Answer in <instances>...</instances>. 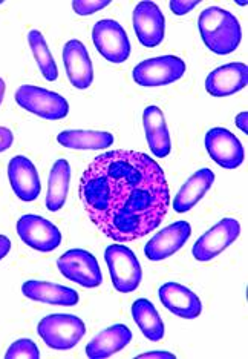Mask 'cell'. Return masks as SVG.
Segmentation results:
<instances>
[{
  "instance_id": "obj_20",
  "label": "cell",
  "mask_w": 248,
  "mask_h": 359,
  "mask_svg": "<svg viewBox=\"0 0 248 359\" xmlns=\"http://www.w3.org/2000/svg\"><path fill=\"white\" fill-rule=\"evenodd\" d=\"M143 121L147 143L152 154L156 155L158 158L167 157L172 151V143L163 111L158 106H147L143 114Z\"/></svg>"
},
{
  "instance_id": "obj_10",
  "label": "cell",
  "mask_w": 248,
  "mask_h": 359,
  "mask_svg": "<svg viewBox=\"0 0 248 359\" xmlns=\"http://www.w3.org/2000/svg\"><path fill=\"white\" fill-rule=\"evenodd\" d=\"M18 233L25 244L39 252H53L62 243V232L57 226L39 215L20 217Z\"/></svg>"
},
{
  "instance_id": "obj_24",
  "label": "cell",
  "mask_w": 248,
  "mask_h": 359,
  "mask_svg": "<svg viewBox=\"0 0 248 359\" xmlns=\"http://www.w3.org/2000/svg\"><path fill=\"white\" fill-rule=\"evenodd\" d=\"M132 318L137 325L142 329L143 334L153 342H158L164 338V324L156 312L155 306L149 299L139 298L132 306Z\"/></svg>"
},
{
  "instance_id": "obj_1",
  "label": "cell",
  "mask_w": 248,
  "mask_h": 359,
  "mask_svg": "<svg viewBox=\"0 0 248 359\" xmlns=\"http://www.w3.org/2000/svg\"><path fill=\"white\" fill-rule=\"evenodd\" d=\"M86 214L113 241H137L158 227L170 206L164 170L143 152L98 155L80 182Z\"/></svg>"
},
{
  "instance_id": "obj_11",
  "label": "cell",
  "mask_w": 248,
  "mask_h": 359,
  "mask_svg": "<svg viewBox=\"0 0 248 359\" xmlns=\"http://www.w3.org/2000/svg\"><path fill=\"white\" fill-rule=\"evenodd\" d=\"M205 149L221 168L236 169L244 163V148L237 137L226 128H213L205 135Z\"/></svg>"
},
{
  "instance_id": "obj_8",
  "label": "cell",
  "mask_w": 248,
  "mask_h": 359,
  "mask_svg": "<svg viewBox=\"0 0 248 359\" xmlns=\"http://www.w3.org/2000/svg\"><path fill=\"white\" fill-rule=\"evenodd\" d=\"M92 40L97 51L100 53L107 62L123 63L129 59V37L117 20H98L92 29Z\"/></svg>"
},
{
  "instance_id": "obj_12",
  "label": "cell",
  "mask_w": 248,
  "mask_h": 359,
  "mask_svg": "<svg viewBox=\"0 0 248 359\" xmlns=\"http://www.w3.org/2000/svg\"><path fill=\"white\" fill-rule=\"evenodd\" d=\"M192 235V227L187 222H177L156 233L147 241L144 254L151 261H161L172 257L184 246Z\"/></svg>"
},
{
  "instance_id": "obj_13",
  "label": "cell",
  "mask_w": 248,
  "mask_h": 359,
  "mask_svg": "<svg viewBox=\"0 0 248 359\" xmlns=\"http://www.w3.org/2000/svg\"><path fill=\"white\" fill-rule=\"evenodd\" d=\"M164 15L153 2H139L134 11V28L139 43L146 48L158 46L164 39Z\"/></svg>"
},
{
  "instance_id": "obj_14",
  "label": "cell",
  "mask_w": 248,
  "mask_h": 359,
  "mask_svg": "<svg viewBox=\"0 0 248 359\" xmlns=\"http://www.w3.org/2000/svg\"><path fill=\"white\" fill-rule=\"evenodd\" d=\"M8 178L14 194L22 201H34L41 191L37 169L25 155L14 157L8 165Z\"/></svg>"
},
{
  "instance_id": "obj_7",
  "label": "cell",
  "mask_w": 248,
  "mask_h": 359,
  "mask_svg": "<svg viewBox=\"0 0 248 359\" xmlns=\"http://www.w3.org/2000/svg\"><path fill=\"white\" fill-rule=\"evenodd\" d=\"M186 74V63L175 55H163L144 60L134 69V80L139 86H164L178 81Z\"/></svg>"
},
{
  "instance_id": "obj_25",
  "label": "cell",
  "mask_w": 248,
  "mask_h": 359,
  "mask_svg": "<svg viewBox=\"0 0 248 359\" xmlns=\"http://www.w3.org/2000/svg\"><path fill=\"white\" fill-rule=\"evenodd\" d=\"M28 42L32 50V54H34V59L39 65V68L41 71V74H43V77L48 81H55L57 77H59V69H57L55 60L51 51H49L43 34L37 29H32L28 34Z\"/></svg>"
},
{
  "instance_id": "obj_16",
  "label": "cell",
  "mask_w": 248,
  "mask_h": 359,
  "mask_svg": "<svg viewBox=\"0 0 248 359\" xmlns=\"http://www.w3.org/2000/svg\"><path fill=\"white\" fill-rule=\"evenodd\" d=\"M248 83L245 63H228L212 71L205 79V89L213 97H227L241 91Z\"/></svg>"
},
{
  "instance_id": "obj_5",
  "label": "cell",
  "mask_w": 248,
  "mask_h": 359,
  "mask_svg": "<svg viewBox=\"0 0 248 359\" xmlns=\"http://www.w3.org/2000/svg\"><path fill=\"white\" fill-rule=\"evenodd\" d=\"M15 102L25 111L45 120H62L69 112V104L60 94L40 86H20L15 93Z\"/></svg>"
},
{
  "instance_id": "obj_18",
  "label": "cell",
  "mask_w": 248,
  "mask_h": 359,
  "mask_svg": "<svg viewBox=\"0 0 248 359\" xmlns=\"http://www.w3.org/2000/svg\"><path fill=\"white\" fill-rule=\"evenodd\" d=\"M22 293L37 303L66 307L78 304V293L76 290L55 283L29 280L22 285Z\"/></svg>"
},
{
  "instance_id": "obj_31",
  "label": "cell",
  "mask_w": 248,
  "mask_h": 359,
  "mask_svg": "<svg viewBox=\"0 0 248 359\" xmlns=\"http://www.w3.org/2000/svg\"><path fill=\"white\" fill-rule=\"evenodd\" d=\"M247 118H248V112H241L239 116L236 117V126L242 130V133L248 134V123H247Z\"/></svg>"
},
{
  "instance_id": "obj_29",
  "label": "cell",
  "mask_w": 248,
  "mask_h": 359,
  "mask_svg": "<svg viewBox=\"0 0 248 359\" xmlns=\"http://www.w3.org/2000/svg\"><path fill=\"white\" fill-rule=\"evenodd\" d=\"M14 143V135L8 128L0 126V152L10 149Z\"/></svg>"
},
{
  "instance_id": "obj_19",
  "label": "cell",
  "mask_w": 248,
  "mask_h": 359,
  "mask_svg": "<svg viewBox=\"0 0 248 359\" xmlns=\"http://www.w3.org/2000/svg\"><path fill=\"white\" fill-rule=\"evenodd\" d=\"M132 341V332L124 324H115L100 332L90 339L86 346V356L89 359H106L120 352Z\"/></svg>"
},
{
  "instance_id": "obj_17",
  "label": "cell",
  "mask_w": 248,
  "mask_h": 359,
  "mask_svg": "<svg viewBox=\"0 0 248 359\" xmlns=\"http://www.w3.org/2000/svg\"><path fill=\"white\" fill-rule=\"evenodd\" d=\"M63 63L72 86H76L77 89H86L92 85V62L89 59L86 46L80 40H69L64 45Z\"/></svg>"
},
{
  "instance_id": "obj_22",
  "label": "cell",
  "mask_w": 248,
  "mask_h": 359,
  "mask_svg": "<svg viewBox=\"0 0 248 359\" xmlns=\"http://www.w3.org/2000/svg\"><path fill=\"white\" fill-rule=\"evenodd\" d=\"M71 180V166L69 163L60 158L54 163L49 172L48 180V194H46V209L51 212L60 210L64 206L66 197L69 191Z\"/></svg>"
},
{
  "instance_id": "obj_23",
  "label": "cell",
  "mask_w": 248,
  "mask_h": 359,
  "mask_svg": "<svg viewBox=\"0 0 248 359\" xmlns=\"http://www.w3.org/2000/svg\"><path fill=\"white\" fill-rule=\"evenodd\" d=\"M57 142L68 149H106L113 143V135L104 130H64Z\"/></svg>"
},
{
  "instance_id": "obj_3",
  "label": "cell",
  "mask_w": 248,
  "mask_h": 359,
  "mask_svg": "<svg viewBox=\"0 0 248 359\" xmlns=\"http://www.w3.org/2000/svg\"><path fill=\"white\" fill-rule=\"evenodd\" d=\"M39 337L49 348L71 350L86 334V325L80 318L68 313L48 315L37 325Z\"/></svg>"
},
{
  "instance_id": "obj_4",
  "label": "cell",
  "mask_w": 248,
  "mask_h": 359,
  "mask_svg": "<svg viewBox=\"0 0 248 359\" xmlns=\"http://www.w3.org/2000/svg\"><path fill=\"white\" fill-rule=\"evenodd\" d=\"M104 259L115 289L121 293L137 290L143 278V271L134 252L123 244H111L104 250Z\"/></svg>"
},
{
  "instance_id": "obj_28",
  "label": "cell",
  "mask_w": 248,
  "mask_h": 359,
  "mask_svg": "<svg viewBox=\"0 0 248 359\" xmlns=\"http://www.w3.org/2000/svg\"><path fill=\"white\" fill-rule=\"evenodd\" d=\"M200 5V0H192V2H183V0H172L170 10L177 15H184L193 10L195 6Z\"/></svg>"
},
{
  "instance_id": "obj_21",
  "label": "cell",
  "mask_w": 248,
  "mask_h": 359,
  "mask_svg": "<svg viewBox=\"0 0 248 359\" xmlns=\"http://www.w3.org/2000/svg\"><path fill=\"white\" fill-rule=\"evenodd\" d=\"M214 182L213 170L209 168L200 169L196 174H193L187 180V183L181 187L177 194L175 200H173V209L178 214H184V212L192 209L198 201H200L204 195L209 192Z\"/></svg>"
},
{
  "instance_id": "obj_9",
  "label": "cell",
  "mask_w": 248,
  "mask_h": 359,
  "mask_svg": "<svg viewBox=\"0 0 248 359\" xmlns=\"http://www.w3.org/2000/svg\"><path fill=\"white\" fill-rule=\"evenodd\" d=\"M241 233V224L235 218H224L205 232L193 246V257L205 263L218 257L230 244H233Z\"/></svg>"
},
{
  "instance_id": "obj_27",
  "label": "cell",
  "mask_w": 248,
  "mask_h": 359,
  "mask_svg": "<svg viewBox=\"0 0 248 359\" xmlns=\"http://www.w3.org/2000/svg\"><path fill=\"white\" fill-rule=\"evenodd\" d=\"M109 5H111L109 0H92V2H90V0H74L72 2L74 11L80 15H89L103 10V8Z\"/></svg>"
},
{
  "instance_id": "obj_2",
  "label": "cell",
  "mask_w": 248,
  "mask_h": 359,
  "mask_svg": "<svg viewBox=\"0 0 248 359\" xmlns=\"http://www.w3.org/2000/svg\"><path fill=\"white\" fill-rule=\"evenodd\" d=\"M201 37L205 46L218 55H227L236 51L242 40L239 20L227 10L210 6L204 10L198 20Z\"/></svg>"
},
{
  "instance_id": "obj_26",
  "label": "cell",
  "mask_w": 248,
  "mask_h": 359,
  "mask_svg": "<svg viewBox=\"0 0 248 359\" xmlns=\"http://www.w3.org/2000/svg\"><path fill=\"white\" fill-rule=\"evenodd\" d=\"M6 359H39L40 350L32 339L23 338L13 342L5 353Z\"/></svg>"
},
{
  "instance_id": "obj_15",
  "label": "cell",
  "mask_w": 248,
  "mask_h": 359,
  "mask_svg": "<svg viewBox=\"0 0 248 359\" xmlns=\"http://www.w3.org/2000/svg\"><path fill=\"white\" fill-rule=\"evenodd\" d=\"M158 297L163 306L179 318L195 320L202 312L201 299L183 284L165 283L158 290Z\"/></svg>"
},
{
  "instance_id": "obj_30",
  "label": "cell",
  "mask_w": 248,
  "mask_h": 359,
  "mask_svg": "<svg viewBox=\"0 0 248 359\" xmlns=\"http://www.w3.org/2000/svg\"><path fill=\"white\" fill-rule=\"evenodd\" d=\"M11 250V241L8 236L5 235H0V259L5 258L8 254H10Z\"/></svg>"
},
{
  "instance_id": "obj_34",
  "label": "cell",
  "mask_w": 248,
  "mask_h": 359,
  "mask_svg": "<svg viewBox=\"0 0 248 359\" xmlns=\"http://www.w3.org/2000/svg\"><path fill=\"white\" fill-rule=\"evenodd\" d=\"M0 4H2V2H0Z\"/></svg>"
},
{
  "instance_id": "obj_33",
  "label": "cell",
  "mask_w": 248,
  "mask_h": 359,
  "mask_svg": "<svg viewBox=\"0 0 248 359\" xmlns=\"http://www.w3.org/2000/svg\"><path fill=\"white\" fill-rule=\"evenodd\" d=\"M4 95H5V81L0 79V104L4 102Z\"/></svg>"
},
{
  "instance_id": "obj_6",
  "label": "cell",
  "mask_w": 248,
  "mask_h": 359,
  "mask_svg": "<svg viewBox=\"0 0 248 359\" xmlns=\"http://www.w3.org/2000/svg\"><path fill=\"white\" fill-rule=\"evenodd\" d=\"M57 267L66 280L83 287L94 289L103 283V275L97 258L83 249H71L57 259Z\"/></svg>"
},
{
  "instance_id": "obj_32",
  "label": "cell",
  "mask_w": 248,
  "mask_h": 359,
  "mask_svg": "<svg viewBox=\"0 0 248 359\" xmlns=\"http://www.w3.org/2000/svg\"><path fill=\"white\" fill-rule=\"evenodd\" d=\"M139 359H144V358H156V359H161V358H165V359H175V355H172L169 352H151V353H143L138 356Z\"/></svg>"
}]
</instances>
